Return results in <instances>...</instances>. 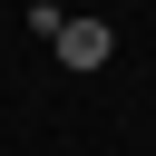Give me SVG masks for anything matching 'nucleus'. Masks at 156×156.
I'll list each match as a JSON object with an SVG mask.
<instances>
[{
	"label": "nucleus",
	"instance_id": "f257e3e1",
	"mask_svg": "<svg viewBox=\"0 0 156 156\" xmlns=\"http://www.w3.org/2000/svg\"><path fill=\"white\" fill-rule=\"evenodd\" d=\"M49 49H58V68H107V58H117V29H107V20H58Z\"/></svg>",
	"mask_w": 156,
	"mask_h": 156
}]
</instances>
